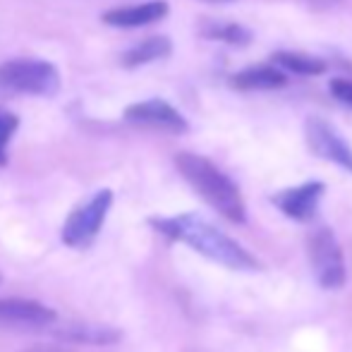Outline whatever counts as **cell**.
I'll use <instances>...</instances> for the list:
<instances>
[{
    "label": "cell",
    "mask_w": 352,
    "mask_h": 352,
    "mask_svg": "<svg viewBox=\"0 0 352 352\" xmlns=\"http://www.w3.org/2000/svg\"><path fill=\"white\" fill-rule=\"evenodd\" d=\"M58 311L41 302L27 297H3L0 300V326L3 329H27L38 331L56 326Z\"/></svg>",
    "instance_id": "6"
},
{
    "label": "cell",
    "mask_w": 352,
    "mask_h": 352,
    "mask_svg": "<svg viewBox=\"0 0 352 352\" xmlns=\"http://www.w3.org/2000/svg\"><path fill=\"white\" fill-rule=\"evenodd\" d=\"M63 87L60 72L41 58H12L0 65V91L24 96H56Z\"/></svg>",
    "instance_id": "3"
},
{
    "label": "cell",
    "mask_w": 352,
    "mask_h": 352,
    "mask_svg": "<svg viewBox=\"0 0 352 352\" xmlns=\"http://www.w3.org/2000/svg\"><path fill=\"white\" fill-rule=\"evenodd\" d=\"M324 197V182H305L300 187H290V190H283L274 197V204L285 213L287 218H295V221H311L316 209H319V201Z\"/></svg>",
    "instance_id": "9"
},
{
    "label": "cell",
    "mask_w": 352,
    "mask_h": 352,
    "mask_svg": "<svg viewBox=\"0 0 352 352\" xmlns=\"http://www.w3.org/2000/svg\"><path fill=\"white\" fill-rule=\"evenodd\" d=\"M170 12L166 0H146L140 5H125V8H113L101 14L103 24L116 29H140L153 24Z\"/></svg>",
    "instance_id": "10"
},
{
    "label": "cell",
    "mask_w": 352,
    "mask_h": 352,
    "mask_svg": "<svg viewBox=\"0 0 352 352\" xmlns=\"http://www.w3.org/2000/svg\"><path fill=\"white\" fill-rule=\"evenodd\" d=\"M201 34H204L206 38L230 43V46H245L252 38L250 29L240 27V24H235V22H209L201 29Z\"/></svg>",
    "instance_id": "14"
},
{
    "label": "cell",
    "mask_w": 352,
    "mask_h": 352,
    "mask_svg": "<svg viewBox=\"0 0 352 352\" xmlns=\"http://www.w3.org/2000/svg\"><path fill=\"white\" fill-rule=\"evenodd\" d=\"M211 3H228V0H211Z\"/></svg>",
    "instance_id": "19"
},
{
    "label": "cell",
    "mask_w": 352,
    "mask_h": 352,
    "mask_svg": "<svg viewBox=\"0 0 352 352\" xmlns=\"http://www.w3.org/2000/svg\"><path fill=\"white\" fill-rule=\"evenodd\" d=\"M122 118L127 122H132V125L175 132V135H182L190 127L185 118H182V113L177 108H173L168 101H163V98H148V101L132 103V106L125 108Z\"/></svg>",
    "instance_id": "8"
},
{
    "label": "cell",
    "mask_w": 352,
    "mask_h": 352,
    "mask_svg": "<svg viewBox=\"0 0 352 352\" xmlns=\"http://www.w3.org/2000/svg\"><path fill=\"white\" fill-rule=\"evenodd\" d=\"M19 127V118L14 113L0 108V166L8 163V146Z\"/></svg>",
    "instance_id": "16"
},
{
    "label": "cell",
    "mask_w": 352,
    "mask_h": 352,
    "mask_svg": "<svg viewBox=\"0 0 352 352\" xmlns=\"http://www.w3.org/2000/svg\"><path fill=\"white\" fill-rule=\"evenodd\" d=\"M285 84V72L276 65H254L230 77V87L237 91H269V89H280Z\"/></svg>",
    "instance_id": "11"
},
{
    "label": "cell",
    "mask_w": 352,
    "mask_h": 352,
    "mask_svg": "<svg viewBox=\"0 0 352 352\" xmlns=\"http://www.w3.org/2000/svg\"><path fill=\"white\" fill-rule=\"evenodd\" d=\"M309 261H311V271H314L321 287L336 290V287L345 285V278H348L345 256L338 240H336V235L329 228H319L309 237Z\"/></svg>",
    "instance_id": "5"
},
{
    "label": "cell",
    "mask_w": 352,
    "mask_h": 352,
    "mask_svg": "<svg viewBox=\"0 0 352 352\" xmlns=\"http://www.w3.org/2000/svg\"><path fill=\"white\" fill-rule=\"evenodd\" d=\"M0 278H3V276H0Z\"/></svg>",
    "instance_id": "21"
},
{
    "label": "cell",
    "mask_w": 352,
    "mask_h": 352,
    "mask_svg": "<svg viewBox=\"0 0 352 352\" xmlns=\"http://www.w3.org/2000/svg\"><path fill=\"white\" fill-rule=\"evenodd\" d=\"M305 135H307V144H309V148L316 156L352 173V148L338 135V130L333 125H329L321 118H309L305 125Z\"/></svg>",
    "instance_id": "7"
},
{
    "label": "cell",
    "mask_w": 352,
    "mask_h": 352,
    "mask_svg": "<svg viewBox=\"0 0 352 352\" xmlns=\"http://www.w3.org/2000/svg\"><path fill=\"white\" fill-rule=\"evenodd\" d=\"M331 94H333L336 98H338L340 103H345V106H352V79H331L329 84Z\"/></svg>",
    "instance_id": "17"
},
{
    "label": "cell",
    "mask_w": 352,
    "mask_h": 352,
    "mask_svg": "<svg viewBox=\"0 0 352 352\" xmlns=\"http://www.w3.org/2000/svg\"><path fill=\"white\" fill-rule=\"evenodd\" d=\"M36 352H46V350H36Z\"/></svg>",
    "instance_id": "20"
},
{
    "label": "cell",
    "mask_w": 352,
    "mask_h": 352,
    "mask_svg": "<svg viewBox=\"0 0 352 352\" xmlns=\"http://www.w3.org/2000/svg\"><path fill=\"white\" fill-rule=\"evenodd\" d=\"M173 53V43L168 36H151L144 38L137 46L127 48L125 53L120 56V65L122 67H142L148 65V63L163 60Z\"/></svg>",
    "instance_id": "12"
},
{
    "label": "cell",
    "mask_w": 352,
    "mask_h": 352,
    "mask_svg": "<svg viewBox=\"0 0 352 352\" xmlns=\"http://www.w3.org/2000/svg\"><path fill=\"white\" fill-rule=\"evenodd\" d=\"M56 336L74 343H91V345H108L120 338L116 329L108 326H91V324H67L63 329H56Z\"/></svg>",
    "instance_id": "13"
},
{
    "label": "cell",
    "mask_w": 352,
    "mask_h": 352,
    "mask_svg": "<svg viewBox=\"0 0 352 352\" xmlns=\"http://www.w3.org/2000/svg\"><path fill=\"white\" fill-rule=\"evenodd\" d=\"M175 166L180 175L192 185V190L211 209H216L223 218L232 223H245V199H242L240 190L221 168L213 166L209 158L182 151L175 156Z\"/></svg>",
    "instance_id": "2"
},
{
    "label": "cell",
    "mask_w": 352,
    "mask_h": 352,
    "mask_svg": "<svg viewBox=\"0 0 352 352\" xmlns=\"http://www.w3.org/2000/svg\"><path fill=\"white\" fill-rule=\"evenodd\" d=\"M307 3L314 10H329V8H333V5H338L340 0H307Z\"/></svg>",
    "instance_id": "18"
},
{
    "label": "cell",
    "mask_w": 352,
    "mask_h": 352,
    "mask_svg": "<svg viewBox=\"0 0 352 352\" xmlns=\"http://www.w3.org/2000/svg\"><path fill=\"white\" fill-rule=\"evenodd\" d=\"M113 206V192L111 190H98L91 199H87L82 206H77L70 216H67L65 226H63V242L67 247H89L96 235L101 232L103 221H106L108 211Z\"/></svg>",
    "instance_id": "4"
},
{
    "label": "cell",
    "mask_w": 352,
    "mask_h": 352,
    "mask_svg": "<svg viewBox=\"0 0 352 352\" xmlns=\"http://www.w3.org/2000/svg\"><path fill=\"white\" fill-rule=\"evenodd\" d=\"M271 60H274L278 67H283V70L295 72V74H321L326 70V65L319 60V58L302 56V53H290V51L276 53Z\"/></svg>",
    "instance_id": "15"
},
{
    "label": "cell",
    "mask_w": 352,
    "mask_h": 352,
    "mask_svg": "<svg viewBox=\"0 0 352 352\" xmlns=\"http://www.w3.org/2000/svg\"><path fill=\"white\" fill-rule=\"evenodd\" d=\"M148 223L166 237L185 242V245H190L199 254L209 256L211 261L228 266V269L252 271L259 266L245 247L237 245L230 235L218 230L216 226H211L209 221H204L197 213H180V216H170V218H151Z\"/></svg>",
    "instance_id": "1"
}]
</instances>
